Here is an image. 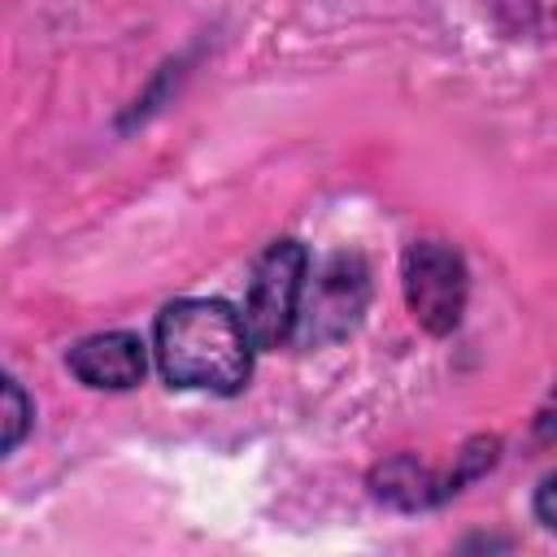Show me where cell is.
Wrapping results in <instances>:
<instances>
[{"instance_id":"cell-5","label":"cell","mask_w":557,"mask_h":557,"mask_svg":"<svg viewBox=\"0 0 557 557\" xmlns=\"http://www.w3.org/2000/svg\"><path fill=\"white\" fill-rule=\"evenodd\" d=\"M65 366H70V374H74L83 387H96V392H126V387L144 383V374H148V352H144V339H139L135 331H100V335L78 339V344L65 352Z\"/></svg>"},{"instance_id":"cell-1","label":"cell","mask_w":557,"mask_h":557,"mask_svg":"<svg viewBox=\"0 0 557 557\" xmlns=\"http://www.w3.org/2000/svg\"><path fill=\"white\" fill-rule=\"evenodd\" d=\"M252 335L244 313L213 296H183L157 313L152 352L170 387L235 396L252 374Z\"/></svg>"},{"instance_id":"cell-6","label":"cell","mask_w":557,"mask_h":557,"mask_svg":"<svg viewBox=\"0 0 557 557\" xmlns=\"http://www.w3.org/2000/svg\"><path fill=\"white\" fill-rule=\"evenodd\" d=\"M487 4L518 35H548L557 26V0H487Z\"/></svg>"},{"instance_id":"cell-3","label":"cell","mask_w":557,"mask_h":557,"mask_svg":"<svg viewBox=\"0 0 557 557\" xmlns=\"http://www.w3.org/2000/svg\"><path fill=\"white\" fill-rule=\"evenodd\" d=\"M405 305L413 322L426 335H448L461 326L466 296H470V274L466 261L453 244L444 239H418L405 252Z\"/></svg>"},{"instance_id":"cell-2","label":"cell","mask_w":557,"mask_h":557,"mask_svg":"<svg viewBox=\"0 0 557 557\" xmlns=\"http://www.w3.org/2000/svg\"><path fill=\"white\" fill-rule=\"evenodd\" d=\"M305 278H309V252L296 239H274L257 257L244 292V326L257 348H278L292 339L305 300Z\"/></svg>"},{"instance_id":"cell-4","label":"cell","mask_w":557,"mask_h":557,"mask_svg":"<svg viewBox=\"0 0 557 557\" xmlns=\"http://www.w3.org/2000/svg\"><path fill=\"white\" fill-rule=\"evenodd\" d=\"M366 300H370V274H366L361 257H352V252L331 257L318 270V278L305 283V300H300V318H296L292 339L313 344V348L344 339L361 322Z\"/></svg>"},{"instance_id":"cell-8","label":"cell","mask_w":557,"mask_h":557,"mask_svg":"<svg viewBox=\"0 0 557 557\" xmlns=\"http://www.w3.org/2000/svg\"><path fill=\"white\" fill-rule=\"evenodd\" d=\"M535 518L557 535V474H548L540 483V492H535Z\"/></svg>"},{"instance_id":"cell-7","label":"cell","mask_w":557,"mask_h":557,"mask_svg":"<svg viewBox=\"0 0 557 557\" xmlns=\"http://www.w3.org/2000/svg\"><path fill=\"white\" fill-rule=\"evenodd\" d=\"M30 418H35V409H30L26 392L17 387V379H4V440H0L4 453H13L22 444V435L30 431Z\"/></svg>"}]
</instances>
